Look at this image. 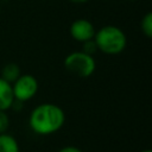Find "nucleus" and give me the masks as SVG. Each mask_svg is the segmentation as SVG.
<instances>
[{
	"label": "nucleus",
	"mask_w": 152,
	"mask_h": 152,
	"mask_svg": "<svg viewBox=\"0 0 152 152\" xmlns=\"http://www.w3.org/2000/svg\"><path fill=\"white\" fill-rule=\"evenodd\" d=\"M65 122L64 110L55 103H40L36 106L28 118L31 129L39 135H50L58 132Z\"/></svg>",
	"instance_id": "obj_1"
},
{
	"label": "nucleus",
	"mask_w": 152,
	"mask_h": 152,
	"mask_svg": "<svg viewBox=\"0 0 152 152\" xmlns=\"http://www.w3.org/2000/svg\"><path fill=\"white\" fill-rule=\"evenodd\" d=\"M94 42L97 50L106 55H119L127 45L126 33L118 26L106 25L95 32Z\"/></svg>",
	"instance_id": "obj_2"
},
{
	"label": "nucleus",
	"mask_w": 152,
	"mask_h": 152,
	"mask_svg": "<svg viewBox=\"0 0 152 152\" xmlns=\"http://www.w3.org/2000/svg\"><path fill=\"white\" fill-rule=\"evenodd\" d=\"M64 68L78 77H89L96 69V62L91 55L84 51H72L64 58Z\"/></svg>",
	"instance_id": "obj_3"
},
{
	"label": "nucleus",
	"mask_w": 152,
	"mask_h": 152,
	"mask_svg": "<svg viewBox=\"0 0 152 152\" xmlns=\"http://www.w3.org/2000/svg\"><path fill=\"white\" fill-rule=\"evenodd\" d=\"M38 81L33 75L24 74L20 75L13 83H12V90L15 100H19L21 102H26L34 97V95L38 93Z\"/></svg>",
	"instance_id": "obj_4"
},
{
	"label": "nucleus",
	"mask_w": 152,
	"mask_h": 152,
	"mask_svg": "<svg viewBox=\"0 0 152 152\" xmlns=\"http://www.w3.org/2000/svg\"><path fill=\"white\" fill-rule=\"evenodd\" d=\"M95 32L96 30L93 23L89 21L88 19L80 18L74 20L70 25V36L72 37V39L80 43H84L87 40L93 39L95 36Z\"/></svg>",
	"instance_id": "obj_5"
},
{
	"label": "nucleus",
	"mask_w": 152,
	"mask_h": 152,
	"mask_svg": "<svg viewBox=\"0 0 152 152\" xmlns=\"http://www.w3.org/2000/svg\"><path fill=\"white\" fill-rule=\"evenodd\" d=\"M14 100L12 84L0 77V110H8Z\"/></svg>",
	"instance_id": "obj_6"
},
{
	"label": "nucleus",
	"mask_w": 152,
	"mask_h": 152,
	"mask_svg": "<svg viewBox=\"0 0 152 152\" xmlns=\"http://www.w3.org/2000/svg\"><path fill=\"white\" fill-rule=\"evenodd\" d=\"M20 75H21L20 66L17 63L10 62V63H7V64H5L2 66V69H1V76L0 77L12 84Z\"/></svg>",
	"instance_id": "obj_7"
},
{
	"label": "nucleus",
	"mask_w": 152,
	"mask_h": 152,
	"mask_svg": "<svg viewBox=\"0 0 152 152\" xmlns=\"http://www.w3.org/2000/svg\"><path fill=\"white\" fill-rule=\"evenodd\" d=\"M0 152H20L17 139L8 133H0Z\"/></svg>",
	"instance_id": "obj_8"
},
{
	"label": "nucleus",
	"mask_w": 152,
	"mask_h": 152,
	"mask_svg": "<svg viewBox=\"0 0 152 152\" xmlns=\"http://www.w3.org/2000/svg\"><path fill=\"white\" fill-rule=\"evenodd\" d=\"M140 27H141V31L142 33L151 38L152 37V13L151 12H147L142 19H141V23H140Z\"/></svg>",
	"instance_id": "obj_9"
},
{
	"label": "nucleus",
	"mask_w": 152,
	"mask_h": 152,
	"mask_svg": "<svg viewBox=\"0 0 152 152\" xmlns=\"http://www.w3.org/2000/svg\"><path fill=\"white\" fill-rule=\"evenodd\" d=\"M10 127V119L6 110H0V133H6Z\"/></svg>",
	"instance_id": "obj_10"
},
{
	"label": "nucleus",
	"mask_w": 152,
	"mask_h": 152,
	"mask_svg": "<svg viewBox=\"0 0 152 152\" xmlns=\"http://www.w3.org/2000/svg\"><path fill=\"white\" fill-rule=\"evenodd\" d=\"M82 44H83V49H82V51H84V52L88 53V55H91V56H93V55L97 51V46H96L94 39L87 40V42H84V43H82Z\"/></svg>",
	"instance_id": "obj_11"
},
{
	"label": "nucleus",
	"mask_w": 152,
	"mask_h": 152,
	"mask_svg": "<svg viewBox=\"0 0 152 152\" xmlns=\"http://www.w3.org/2000/svg\"><path fill=\"white\" fill-rule=\"evenodd\" d=\"M58 152H82V150L78 148V147H76V146L69 145V146H64V147H62Z\"/></svg>",
	"instance_id": "obj_12"
},
{
	"label": "nucleus",
	"mask_w": 152,
	"mask_h": 152,
	"mask_svg": "<svg viewBox=\"0 0 152 152\" xmlns=\"http://www.w3.org/2000/svg\"><path fill=\"white\" fill-rule=\"evenodd\" d=\"M70 1L74 2V4H84V2H87L89 0H70Z\"/></svg>",
	"instance_id": "obj_13"
},
{
	"label": "nucleus",
	"mask_w": 152,
	"mask_h": 152,
	"mask_svg": "<svg viewBox=\"0 0 152 152\" xmlns=\"http://www.w3.org/2000/svg\"><path fill=\"white\" fill-rule=\"evenodd\" d=\"M140 152H152V151H151V150H148V148H147V150H142V151H140Z\"/></svg>",
	"instance_id": "obj_14"
},
{
	"label": "nucleus",
	"mask_w": 152,
	"mask_h": 152,
	"mask_svg": "<svg viewBox=\"0 0 152 152\" xmlns=\"http://www.w3.org/2000/svg\"><path fill=\"white\" fill-rule=\"evenodd\" d=\"M0 13H1V7H0Z\"/></svg>",
	"instance_id": "obj_15"
}]
</instances>
